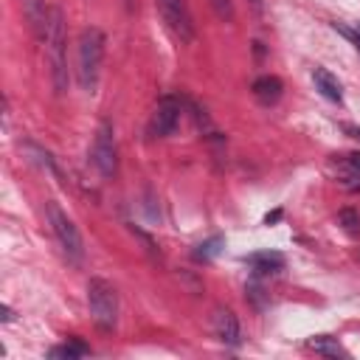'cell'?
<instances>
[{"label": "cell", "instance_id": "1", "mask_svg": "<svg viewBox=\"0 0 360 360\" xmlns=\"http://www.w3.org/2000/svg\"><path fill=\"white\" fill-rule=\"evenodd\" d=\"M42 42H45V56L51 65V82L56 93L68 90V59H65V17L59 6L48 8L45 17V31H42Z\"/></svg>", "mask_w": 360, "mask_h": 360}, {"label": "cell", "instance_id": "2", "mask_svg": "<svg viewBox=\"0 0 360 360\" xmlns=\"http://www.w3.org/2000/svg\"><path fill=\"white\" fill-rule=\"evenodd\" d=\"M104 34L98 28H84L79 34V82L84 90H96L101 59H104Z\"/></svg>", "mask_w": 360, "mask_h": 360}, {"label": "cell", "instance_id": "3", "mask_svg": "<svg viewBox=\"0 0 360 360\" xmlns=\"http://www.w3.org/2000/svg\"><path fill=\"white\" fill-rule=\"evenodd\" d=\"M87 304H90V318L101 332H110L118 321V292L110 281L104 278H90L87 281Z\"/></svg>", "mask_w": 360, "mask_h": 360}, {"label": "cell", "instance_id": "4", "mask_svg": "<svg viewBox=\"0 0 360 360\" xmlns=\"http://www.w3.org/2000/svg\"><path fill=\"white\" fill-rule=\"evenodd\" d=\"M48 219H51V228H53V236L62 248V253L73 262V264H82L84 259V242H82V233L76 228V222L59 208V202H48Z\"/></svg>", "mask_w": 360, "mask_h": 360}, {"label": "cell", "instance_id": "5", "mask_svg": "<svg viewBox=\"0 0 360 360\" xmlns=\"http://www.w3.org/2000/svg\"><path fill=\"white\" fill-rule=\"evenodd\" d=\"M90 158H93V166H96L104 177H112V174H115L118 158H115V135H112V124H110V121H101V124H98L96 138H93Z\"/></svg>", "mask_w": 360, "mask_h": 360}, {"label": "cell", "instance_id": "6", "mask_svg": "<svg viewBox=\"0 0 360 360\" xmlns=\"http://www.w3.org/2000/svg\"><path fill=\"white\" fill-rule=\"evenodd\" d=\"M158 11H160L166 28L180 42H191L194 39V22H191V14L186 8V0H158Z\"/></svg>", "mask_w": 360, "mask_h": 360}, {"label": "cell", "instance_id": "7", "mask_svg": "<svg viewBox=\"0 0 360 360\" xmlns=\"http://www.w3.org/2000/svg\"><path fill=\"white\" fill-rule=\"evenodd\" d=\"M180 112H183V101L177 96H163L152 112V132L155 135H172L177 129Z\"/></svg>", "mask_w": 360, "mask_h": 360}, {"label": "cell", "instance_id": "8", "mask_svg": "<svg viewBox=\"0 0 360 360\" xmlns=\"http://www.w3.org/2000/svg\"><path fill=\"white\" fill-rule=\"evenodd\" d=\"M214 332H217V338L222 343L236 346L239 343V321H236V315L231 309H217V315H214Z\"/></svg>", "mask_w": 360, "mask_h": 360}, {"label": "cell", "instance_id": "9", "mask_svg": "<svg viewBox=\"0 0 360 360\" xmlns=\"http://www.w3.org/2000/svg\"><path fill=\"white\" fill-rule=\"evenodd\" d=\"M253 96H256V101H262V104H276L278 98H281V93H284V84H281V79L278 76H259L256 82H253Z\"/></svg>", "mask_w": 360, "mask_h": 360}, {"label": "cell", "instance_id": "10", "mask_svg": "<svg viewBox=\"0 0 360 360\" xmlns=\"http://www.w3.org/2000/svg\"><path fill=\"white\" fill-rule=\"evenodd\" d=\"M312 82H315V87L321 90V96H326L329 101H343V87H340V82H338V76H332L326 68H315L312 70Z\"/></svg>", "mask_w": 360, "mask_h": 360}, {"label": "cell", "instance_id": "11", "mask_svg": "<svg viewBox=\"0 0 360 360\" xmlns=\"http://www.w3.org/2000/svg\"><path fill=\"white\" fill-rule=\"evenodd\" d=\"M248 264L256 273H278L284 267V256L278 250H259V253H250L248 256Z\"/></svg>", "mask_w": 360, "mask_h": 360}, {"label": "cell", "instance_id": "12", "mask_svg": "<svg viewBox=\"0 0 360 360\" xmlns=\"http://www.w3.org/2000/svg\"><path fill=\"white\" fill-rule=\"evenodd\" d=\"M22 11H25V17H28L31 28H34V31L39 34V39H42V31H45V17H48L45 3H42V0H22Z\"/></svg>", "mask_w": 360, "mask_h": 360}, {"label": "cell", "instance_id": "13", "mask_svg": "<svg viewBox=\"0 0 360 360\" xmlns=\"http://www.w3.org/2000/svg\"><path fill=\"white\" fill-rule=\"evenodd\" d=\"M84 354H90V346H84L82 340H68V343L51 349V357H68V360H73V357H84Z\"/></svg>", "mask_w": 360, "mask_h": 360}, {"label": "cell", "instance_id": "14", "mask_svg": "<svg viewBox=\"0 0 360 360\" xmlns=\"http://www.w3.org/2000/svg\"><path fill=\"white\" fill-rule=\"evenodd\" d=\"M222 245H225V239H222V236H211V239H205L202 245H197L194 259H197V262H211V259L222 250Z\"/></svg>", "mask_w": 360, "mask_h": 360}, {"label": "cell", "instance_id": "15", "mask_svg": "<svg viewBox=\"0 0 360 360\" xmlns=\"http://www.w3.org/2000/svg\"><path fill=\"white\" fill-rule=\"evenodd\" d=\"M309 349H315V352H321V354H329V357H343V354H346V352H343V346H340L338 340L326 338V335L312 338V340H309Z\"/></svg>", "mask_w": 360, "mask_h": 360}, {"label": "cell", "instance_id": "16", "mask_svg": "<svg viewBox=\"0 0 360 360\" xmlns=\"http://www.w3.org/2000/svg\"><path fill=\"white\" fill-rule=\"evenodd\" d=\"M338 225H340L343 231L354 233V231H360V214H357L354 208H340V211H338Z\"/></svg>", "mask_w": 360, "mask_h": 360}, {"label": "cell", "instance_id": "17", "mask_svg": "<svg viewBox=\"0 0 360 360\" xmlns=\"http://www.w3.org/2000/svg\"><path fill=\"white\" fill-rule=\"evenodd\" d=\"M211 8L219 20H225V22L233 20V0H211Z\"/></svg>", "mask_w": 360, "mask_h": 360}, {"label": "cell", "instance_id": "18", "mask_svg": "<svg viewBox=\"0 0 360 360\" xmlns=\"http://www.w3.org/2000/svg\"><path fill=\"white\" fill-rule=\"evenodd\" d=\"M335 28H338V31H340V34H343V37H349V39H352V42H354V48H357V51H360V28H357V34H352V31H346V28H340V25H338V22H335Z\"/></svg>", "mask_w": 360, "mask_h": 360}, {"label": "cell", "instance_id": "19", "mask_svg": "<svg viewBox=\"0 0 360 360\" xmlns=\"http://www.w3.org/2000/svg\"><path fill=\"white\" fill-rule=\"evenodd\" d=\"M346 163H349V169H352V172H357V174H360V152L349 155V160H346Z\"/></svg>", "mask_w": 360, "mask_h": 360}, {"label": "cell", "instance_id": "20", "mask_svg": "<svg viewBox=\"0 0 360 360\" xmlns=\"http://www.w3.org/2000/svg\"><path fill=\"white\" fill-rule=\"evenodd\" d=\"M343 129H346V132H349L352 138H357V141H360V127H349V124H346Z\"/></svg>", "mask_w": 360, "mask_h": 360}, {"label": "cell", "instance_id": "21", "mask_svg": "<svg viewBox=\"0 0 360 360\" xmlns=\"http://www.w3.org/2000/svg\"><path fill=\"white\" fill-rule=\"evenodd\" d=\"M276 219H281V211H273V214H267V217H264V222H267V225H270V222H276Z\"/></svg>", "mask_w": 360, "mask_h": 360}, {"label": "cell", "instance_id": "22", "mask_svg": "<svg viewBox=\"0 0 360 360\" xmlns=\"http://www.w3.org/2000/svg\"><path fill=\"white\" fill-rule=\"evenodd\" d=\"M11 318H14V315H11V309H8V307H3V321H11Z\"/></svg>", "mask_w": 360, "mask_h": 360}, {"label": "cell", "instance_id": "23", "mask_svg": "<svg viewBox=\"0 0 360 360\" xmlns=\"http://www.w3.org/2000/svg\"><path fill=\"white\" fill-rule=\"evenodd\" d=\"M124 3H127V8H129V11H132V0H124Z\"/></svg>", "mask_w": 360, "mask_h": 360}, {"label": "cell", "instance_id": "24", "mask_svg": "<svg viewBox=\"0 0 360 360\" xmlns=\"http://www.w3.org/2000/svg\"><path fill=\"white\" fill-rule=\"evenodd\" d=\"M250 3H253V6H256V8H259V6H262V0H250Z\"/></svg>", "mask_w": 360, "mask_h": 360}]
</instances>
